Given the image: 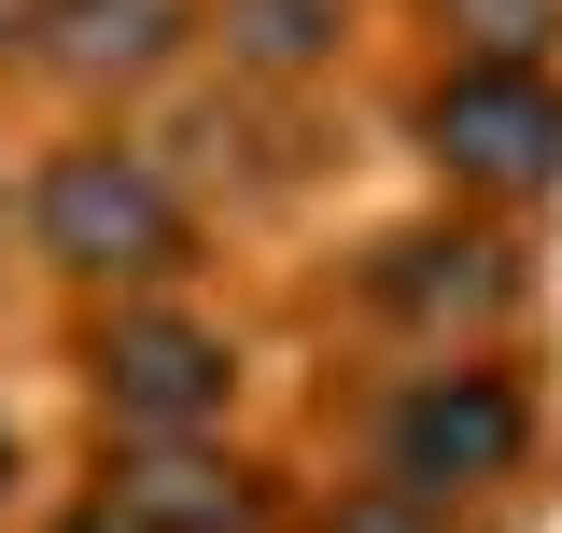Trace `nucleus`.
<instances>
[{
    "label": "nucleus",
    "mask_w": 562,
    "mask_h": 533,
    "mask_svg": "<svg viewBox=\"0 0 562 533\" xmlns=\"http://www.w3.org/2000/svg\"><path fill=\"white\" fill-rule=\"evenodd\" d=\"M14 239H29L43 281L99 295V309L113 295H183V266H198V183L140 127H70L14 183Z\"/></svg>",
    "instance_id": "f257e3e1"
},
{
    "label": "nucleus",
    "mask_w": 562,
    "mask_h": 533,
    "mask_svg": "<svg viewBox=\"0 0 562 533\" xmlns=\"http://www.w3.org/2000/svg\"><path fill=\"white\" fill-rule=\"evenodd\" d=\"M408 155L492 225L549 211L562 197V70L549 57H436L408 99Z\"/></svg>",
    "instance_id": "f03ea898"
},
{
    "label": "nucleus",
    "mask_w": 562,
    "mask_h": 533,
    "mask_svg": "<svg viewBox=\"0 0 562 533\" xmlns=\"http://www.w3.org/2000/svg\"><path fill=\"white\" fill-rule=\"evenodd\" d=\"M535 435H549V407H535L520 365H492V351H422L408 379L380 394V421H366V477L436 491V506H492L506 477L535 464Z\"/></svg>",
    "instance_id": "7ed1b4c3"
},
{
    "label": "nucleus",
    "mask_w": 562,
    "mask_h": 533,
    "mask_svg": "<svg viewBox=\"0 0 562 533\" xmlns=\"http://www.w3.org/2000/svg\"><path fill=\"white\" fill-rule=\"evenodd\" d=\"M85 407H99V435H225L239 337L198 295H113L85 324Z\"/></svg>",
    "instance_id": "20e7f679"
},
{
    "label": "nucleus",
    "mask_w": 562,
    "mask_h": 533,
    "mask_svg": "<svg viewBox=\"0 0 562 533\" xmlns=\"http://www.w3.org/2000/svg\"><path fill=\"white\" fill-rule=\"evenodd\" d=\"M520 239L492 225V211H436V225H394V239H366L351 266V309L380 337H408V351H479L492 324H520Z\"/></svg>",
    "instance_id": "39448f33"
},
{
    "label": "nucleus",
    "mask_w": 562,
    "mask_h": 533,
    "mask_svg": "<svg viewBox=\"0 0 562 533\" xmlns=\"http://www.w3.org/2000/svg\"><path fill=\"white\" fill-rule=\"evenodd\" d=\"M85 506L113 533H281V477L225 435H113Z\"/></svg>",
    "instance_id": "423d86ee"
},
{
    "label": "nucleus",
    "mask_w": 562,
    "mask_h": 533,
    "mask_svg": "<svg viewBox=\"0 0 562 533\" xmlns=\"http://www.w3.org/2000/svg\"><path fill=\"white\" fill-rule=\"evenodd\" d=\"M198 14L211 0H29V70L70 84L85 113H127L198 70Z\"/></svg>",
    "instance_id": "0eeeda50"
},
{
    "label": "nucleus",
    "mask_w": 562,
    "mask_h": 533,
    "mask_svg": "<svg viewBox=\"0 0 562 533\" xmlns=\"http://www.w3.org/2000/svg\"><path fill=\"white\" fill-rule=\"evenodd\" d=\"M198 57H225V84H254V99H295L351 57V0H211Z\"/></svg>",
    "instance_id": "6e6552de"
},
{
    "label": "nucleus",
    "mask_w": 562,
    "mask_h": 533,
    "mask_svg": "<svg viewBox=\"0 0 562 533\" xmlns=\"http://www.w3.org/2000/svg\"><path fill=\"white\" fill-rule=\"evenodd\" d=\"M436 14V57H549L562 0H422Z\"/></svg>",
    "instance_id": "1a4fd4ad"
},
{
    "label": "nucleus",
    "mask_w": 562,
    "mask_h": 533,
    "mask_svg": "<svg viewBox=\"0 0 562 533\" xmlns=\"http://www.w3.org/2000/svg\"><path fill=\"white\" fill-rule=\"evenodd\" d=\"M324 533H479V506H436V491H394V477H351Z\"/></svg>",
    "instance_id": "9d476101"
},
{
    "label": "nucleus",
    "mask_w": 562,
    "mask_h": 533,
    "mask_svg": "<svg viewBox=\"0 0 562 533\" xmlns=\"http://www.w3.org/2000/svg\"><path fill=\"white\" fill-rule=\"evenodd\" d=\"M14 506H29V435L0 421V520H14Z\"/></svg>",
    "instance_id": "9b49d317"
},
{
    "label": "nucleus",
    "mask_w": 562,
    "mask_h": 533,
    "mask_svg": "<svg viewBox=\"0 0 562 533\" xmlns=\"http://www.w3.org/2000/svg\"><path fill=\"white\" fill-rule=\"evenodd\" d=\"M0 70H29V0H0Z\"/></svg>",
    "instance_id": "f8f14e48"
},
{
    "label": "nucleus",
    "mask_w": 562,
    "mask_h": 533,
    "mask_svg": "<svg viewBox=\"0 0 562 533\" xmlns=\"http://www.w3.org/2000/svg\"><path fill=\"white\" fill-rule=\"evenodd\" d=\"M57 533H113V520H99V506H70V520H57Z\"/></svg>",
    "instance_id": "ddd939ff"
}]
</instances>
